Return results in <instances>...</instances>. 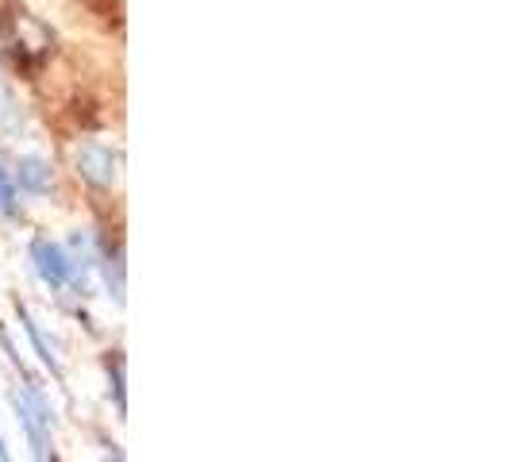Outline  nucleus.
Instances as JSON below:
<instances>
[{
	"instance_id": "f257e3e1",
	"label": "nucleus",
	"mask_w": 512,
	"mask_h": 462,
	"mask_svg": "<svg viewBox=\"0 0 512 462\" xmlns=\"http://www.w3.org/2000/svg\"><path fill=\"white\" fill-rule=\"evenodd\" d=\"M0 347H4V355L12 362V370H16V378L20 382L8 389V405L16 412V424H20V432H24L27 447H31V455L35 459H54L58 451H54V401L51 393L43 389V382L35 378V374H27V366L20 362V351L12 347V339L0 332Z\"/></svg>"
},
{
	"instance_id": "f03ea898",
	"label": "nucleus",
	"mask_w": 512,
	"mask_h": 462,
	"mask_svg": "<svg viewBox=\"0 0 512 462\" xmlns=\"http://www.w3.org/2000/svg\"><path fill=\"white\" fill-rule=\"evenodd\" d=\"M27 262H31V274L47 285L51 293H58V297H66V293L89 297V289H93V285L81 278L74 255H70V247H66L62 239L43 235V231L31 235V243H27Z\"/></svg>"
},
{
	"instance_id": "7ed1b4c3",
	"label": "nucleus",
	"mask_w": 512,
	"mask_h": 462,
	"mask_svg": "<svg viewBox=\"0 0 512 462\" xmlns=\"http://www.w3.org/2000/svg\"><path fill=\"white\" fill-rule=\"evenodd\" d=\"M77 178H85L93 189H112L120 181V151L101 139H85L74 151Z\"/></svg>"
},
{
	"instance_id": "20e7f679",
	"label": "nucleus",
	"mask_w": 512,
	"mask_h": 462,
	"mask_svg": "<svg viewBox=\"0 0 512 462\" xmlns=\"http://www.w3.org/2000/svg\"><path fill=\"white\" fill-rule=\"evenodd\" d=\"M12 178L20 185V193L24 197H35V201H43V197H54V166L51 158H43V154H20L16 162H12Z\"/></svg>"
},
{
	"instance_id": "39448f33",
	"label": "nucleus",
	"mask_w": 512,
	"mask_h": 462,
	"mask_svg": "<svg viewBox=\"0 0 512 462\" xmlns=\"http://www.w3.org/2000/svg\"><path fill=\"white\" fill-rule=\"evenodd\" d=\"M16 320H20V328H24L27 343H31V351H35V359L43 362V370H51L54 378H62V351H58V343L43 332V324H39V320L31 316V308L20 305V301H16Z\"/></svg>"
},
{
	"instance_id": "423d86ee",
	"label": "nucleus",
	"mask_w": 512,
	"mask_h": 462,
	"mask_svg": "<svg viewBox=\"0 0 512 462\" xmlns=\"http://www.w3.org/2000/svg\"><path fill=\"white\" fill-rule=\"evenodd\" d=\"M97 278H101L108 301L124 305V251L116 247H101V258H97Z\"/></svg>"
},
{
	"instance_id": "0eeeda50",
	"label": "nucleus",
	"mask_w": 512,
	"mask_h": 462,
	"mask_svg": "<svg viewBox=\"0 0 512 462\" xmlns=\"http://www.w3.org/2000/svg\"><path fill=\"white\" fill-rule=\"evenodd\" d=\"M104 374H108V397H112V405H116V416L124 420V412H128V385H124L128 362H124L120 351H108V355H104Z\"/></svg>"
},
{
	"instance_id": "6e6552de",
	"label": "nucleus",
	"mask_w": 512,
	"mask_h": 462,
	"mask_svg": "<svg viewBox=\"0 0 512 462\" xmlns=\"http://www.w3.org/2000/svg\"><path fill=\"white\" fill-rule=\"evenodd\" d=\"M0 220L4 224H20L24 220V193L12 178V166L0 162Z\"/></svg>"
},
{
	"instance_id": "1a4fd4ad",
	"label": "nucleus",
	"mask_w": 512,
	"mask_h": 462,
	"mask_svg": "<svg viewBox=\"0 0 512 462\" xmlns=\"http://www.w3.org/2000/svg\"><path fill=\"white\" fill-rule=\"evenodd\" d=\"M8 459V447H4V439H0V462Z\"/></svg>"
}]
</instances>
